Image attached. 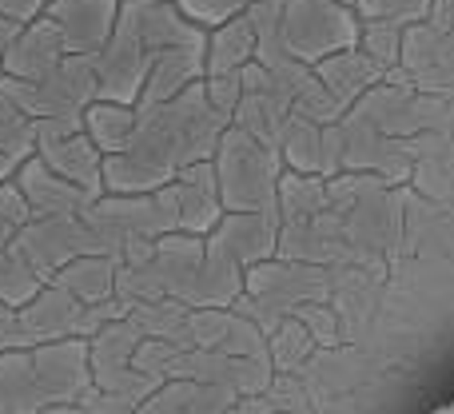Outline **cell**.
Masks as SVG:
<instances>
[{
    "instance_id": "6",
    "label": "cell",
    "mask_w": 454,
    "mask_h": 414,
    "mask_svg": "<svg viewBox=\"0 0 454 414\" xmlns=\"http://www.w3.org/2000/svg\"><path fill=\"white\" fill-rule=\"evenodd\" d=\"M16 247L24 251L40 279H52L68 259L88 255V251H104L100 235L88 227L84 215H44V219H28L16 235Z\"/></svg>"
},
{
    "instance_id": "22",
    "label": "cell",
    "mask_w": 454,
    "mask_h": 414,
    "mask_svg": "<svg viewBox=\"0 0 454 414\" xmlns=\"http://www.w3.org/2000/svg\"><path fill=\"white\" fill-rule=\"evenodd\" d=\"M359 20H387V24H423L431 12V0H355Z\"/></svg>"
},
{
    "instance_id": "4",
    "label": "cell",
    "mask_w": 454,
    "mask_h": 414,
    "mask_svg": "<svg viewBox=\"0 0 454 414\" xmlns=\"http://www.w3.org/2000/svg\"><path fill=\"white\" fill-rule=\"evenodd\" d=\"M160 211H164L172 231L188 235H207L223 219V199H220V180H215V164L200 160L176 172L172 184L156 191Z\"/></svg>"
},
{
    "instance_id": "30",
    "label": "cell",
    "mask_w": 454,
    "mask_h": 414,
    "mask_svg": "<svg viewBox=\"0 0 454 414\" xmlns=\"http://www.w3.org/2000/svg\"><path fill=\"white\" fill-rule=\"evenodd\" d=\"M339 4H355V0H339Z\"/></svg>"
},
{
    "instance_id": "31",
    "label": "cell",
    "mask_w": 454,
    "mask_h": 414,
    "mask_svg": "<svg viewBox=\"0 0 454 414\" xmlns=\"http://www.w3.org/2000/svg\"><path fill=\"white\" fill-rule=\"evenodd\" d=\"M44 8H48V0H44Z\"/></svg>"
},
{
    "instance_id": "27",
    "label": "cell",
    "mask_w": 454,
    "mask_h": 414,
    "mask_svg": "<svg viewBox=\"0 0 454 414\" xmlns=\"http://www.w3.org/2000/svg\"><path fill=\"white\" fill-rule=\"evenodd\" d=\"M434 16V28L439 32H454V0H431V12Z\"/></svg>"
},
{
    "instance_id": "15",
    "label": "cell",
    "mask_w": 454,
    "mask_h": 414,
    "mask_svg": "<svg viewBox=\"0 0 454 414\" xmlns=\"http://www.w3.org/2000/svg\"><path fill=\"white\" fill-rule=\"evenodd\" d=\"M200 80H204V48H168L152 60L136 108H156V104L172 100V96H180L184 88L200 84Z\"/></svg>"
},
{
    "instance_id": "3",
    "label": "cell",
    "mask_w": 454,
    "mask_h": 414,
    "mask_svg": "<svg viewBox=\"0 0 454 414\" xmlns=\"http://www.w3.org/2000/svg\"><path fill=\"white\" fill-rule=\"evenodd\" d=\"M20 104L32 112V120H84V108L100 100L92 56L68 52L48 76L40 80H12Z\"/></svg>"
},
{
    "instance_id": "5",
    "label": "cell",
    "mask_w": 454,
    "mask_h": 414,
    "mask_svg": "<svg viewBox=\"0 0 454 414\" xmlns=\"http://www.w3.org/2000/svg\"><path fill=\"white\" fill-rule=\"evenodd\" d=\"M36 156L96 199L104 196V152L84 132V120H36Z\"/></svg>"
},
{
    "instance_id": "20",
    "label": "cell",
    "mask_w": 454,
    "mask_h": 414,
    "mask_svg": "<svg viewBox=\"0 0 454 414\" xmlns=\"http://www.w3.org/2000/svg\"><path fill=\"white\" fill-rule=\"evenodd\" d=\"M40 287H44V279H40L36 267L24 259V251L16 247V243L0 247V303L24 307Z\"/></svg>"
},
{
    "instance_id": "24",
    "label": "cell",
    "mask_w": 454,
    "mask_h": 414,
    "mask_svg": "<svg viewBox=\"0 0 454 414\" xmlns=\"http://www.w3.org/2000/svg\"><path fill=\"white\" fill-rule=\"evenodd\" d=\"M176 4H180L196 24H204V28H215V24H223V20H231V16L255 8L259 0H176Z\"/></svg>"
},
{
    "instance_id": "17",
    "label": "cell",
    "mask_w": 454,
    "mask_h": 414,
    "mask_svg": "<svg viewBox=\"0 0 454 414\" xmlns=\"http://www.w3.org/2000/svg\"><path fill=\"white\" fill-rule=\"evenodd\" d=\"M136 128H140V108L136 104H120V100H92L84 108V132L92 136V144L104 156H116L132 144Z\"/></svg>"
},
{
    "instance_id": "19",
    "label": "cell",
    "mask_w": 454,
    "mask_h": 414,
    "mask_svg": "<svg viewBox=\"0 0 454 414\" xmlns=\"http://www.w3.org/2000/svg\"><path fill=\"white\" fill-rule=\"evenodd\" d=\"M327 184L323 176H307V172H287L279 176V215L287 223H307V219L323 215L327 207Z\"/></svg>"
},
{
    "instance_id": "13",
    "label": "cell",
    "mask_w": 454,
    "mask_h": 414,
    "mask_svg": "<svg viewBox=\"0 0 454 414\" xmlns=\"http://www.w3.org/2000/svg\"><path fill=\"white\" fill-rule=\"evenodd\" d=\"M383 64H375L367 52H363L359 44L355 48H343V52L327 56V60L315 64V76H319V84L327 88L331 96H335L343 108H351L355 100H363V96L371 92V88L379 84V76H383Z\"/></svg>"
},
{
    "instance_id": "7",
    "label": "cell",
    "mask_w": 454,
    "mask_h": 414,
    "mask_svg": "<svg viewBox=\"0 0 454 414\" xmlns=\"http://www.w3.org/2000/svg\"><path fill=\"white\" fill-rule=\"evenodd\" d=\"M152 60H156V52L144 48L132 32H124L116 24V32L108 36V44L92 52L100 96L104 100H120V104H140V92H144V80H148Z\"/></svg>"
},
{
    "instance_id": "12",
    "label": "cell",
    "mask_w": 454,
    "mask_h": 414,
    "mask_svg": "<svg viewBox=\"0 0 454 414\" xmlns=\"http://www.w3.org/2000/svg\"><path fill=\"white\" fill-rule=\"evenodd\" d=\"M68 56V44H64L60 28H56L48 16H36V20L20 24L4 52V72L0 76L8 80H40L56 68V64Z\"/></svg>"
},
{
    "instance_id": "25",
    "label": "cell",
    "mask_w": 454,
    "mask_h": 414,
    "mask_svg": "<svg viewBox=\"0 0 454 414\" xmlns=\"http://www.w3.org/2000/svg\"><path fill=\"white\" fill-rule=\"evenodd\" d=\"M204 92L212 100V108H220L227 120L235 116L243 100V72H220V76H204Z\"/></svg>"
},
{
    "instance_id": "29",
    "label": "cell",
    "mask_w": 454,
    "mask_h": 414,
    "mask_svg": "<svg viewBox=\"0 0 454 414\" xmlns=\"http://www.w3.org/2000/svg\"><path fill=\"white\" fill-rule=\"evenodd\" d=\"M439 414H454V402H450V407H442V410H439Z\"/></svg>"
},
{
    "instance_id": "26",
    "label": "cell",
    "mask_w": 454,
    "mask_h": 414,
    "mask_svg": "<svg viewBox=\"0 0 454 414\" xmlns=\"http://www.w3.org/2000/svg\"><path fill=\"white\" fill-rule=\"evenodd\" d=\"M0 16L12 24H28L44 16V0H0Z\"/></svg>"
},
{
    "instance_id": "16",
    "label": "cell",
    "mask_w": 454,
    "mask_h": 414,
    "mask_svg": "<svg viewBox=\"0 0 454 414\" xmlns=\"http://www.w3.org/2000/svg\"><path fill=\"white\" fill-rule=\"evenodd\" d=\"M259 56V32L247 12L231 16V20L207 28L204 44V76H220V72H243Z\"/></svg>"
},
{
    "instance_id": "18",
    "label": "cell",
    "mask_w": 454,
    "mask_h": 414,
    "mask_svg": "<svg viewBox=\"0 0 454 414\" xmlns=\"http://www.w3.org/2000/svg\"><path fill=\"white\" fill-rule=\"evenodd\" d=\"M0 152H8L16 160L36 156V120L20 104L8 76H0Z\"/></svg>"
},
{
    "instance_id": "11",
    "label": "cell",
    "mask_w": 454,
    "mask_h": 414,
    "mask_svg": "<svg viewBox=\"0 0 454 414\" xmlns=\"http://www.w3.org/2000/svg\"><path fill=\"white\" fill-rule=\"evenodd\" d=\"M16 188H20L24 204H28L32 219L44 215H84L88 207L96 204L92 191H84L80 184L64 180L60 172L44 164L40 156H28L20 168H16Z\"/></svg>"
},
{
    "instance_id": "28",
    "label": "cell",
    "mask_w": 454,
    "mask_h": 414,
    "mask_svg": "<svg viewBox=\"0 0 454 414\" xmlns=\"http://www.w3.org/2000/svg\"><path fill=\"white\" fill-rule=\"evenodd\" d=\"M24 160H16V156H8V152H0V184H8V180H16V168H20Z\"/></svg>"
},
{
    "instance_id": "8",
    "label": "cell",
    "mask_w": 454,
    "mask_h": 414,
    "mask_svg": "<svg viewBox=\"0 0 454 414\" xmlns=\"http://www.w3.org/2000/svg\"><path fill=\"white\" fill-rule=\"evenodd\" d=\"M279 156L291 164V172L307 176H335L343 168V140L339 124H315L307 116L291 112L279 132Z\"/></svg>"
},
{
    "instance_id": "9",
    "label": "cell",
    "mask_w": 454,
    "mask_h": 414,
    "mask_svg": "<svg viewBox=\"0 0 454 414\" xmlns=\"http://www.w3.org/2000/svg\"><path fill=\"white\" fill-rule=\"evenodd\" d=\"M120 4H124V0H48L44 16L60 28L68 52L92 56L96 48H104L108 36L116 32Z\"/></svg>"
},
{
    "instance_id": "23",
    "label": "cell",
    "mask_w": 454,
    "mask_h": 414,
    "mask_svg": "<svg viewBox=\"0 0 454 414\" xmlns=\"http://www.w3.org/2000/svg\"><path fill=\"white\" fill-rule=\"evenodd\" d=\"M32 219L28 204H24L20 188H16V180L0 184V247H8V243H16V235H20V227Z\"/></svg>"
},
{
    "instance_id": "10",
    "label": "cell",
    "mask_w": 454,
    "mask_h": 414,
    "mask_svg": "<svg viewBox=\"0 0 454 414\" xmlns=\"http://www.w3.org/2000/svg\"><path fill=\"white\" fill-rule=\"evenodd\" d=\"M275 227H279V215H275V211H223V219L207 231L204 243L212 255L243 267V263H251V259L271 255Z\"/></svg>"
},
{
    "instance_id": "1",
    "label": "cell",
    "mask_w": 454,
    "mask_h": 414,
    "mask_svg": "<svg viewBox=\"0 0 454 414\" xmlns=\"http://www.w3.org/2000/svg\"><path fill=\"white\" fill-rule=\"evenodd\" d=\"M223 211H275L279 215V148L231 124L212 156Z\"/></svg>"
},
{
    "instance_id": "21",
    "label": "cell",
    "mask_w": 454,
    "mask_h": 414,
    "mask_svg": "<svg viewBox=\"0 0 454 414\" xmlns=\"http://www.w3.org/2000/svg\"><path fill=\"white\" fill-rule=\"evenodd\" d=\"M403 24H387V20H363L359 32V48L383 68H395L403 60Z\"/></svg>"
},
{
    "instance_id": "2",
    "label": "cell",
    "mask_w": 454,
    "mask_h": 414,
    "mask_svg": "<svg viewBox=\"0 0 454 414\" xmlns=\"http://www.w3.org/2000/svg\"><path fill=\"white\" fill-rule=\"evenodd\" d=\"M359 32L363 20L355 12V4H339V0H283L275 40H279V48L287 56L315 68L327 56L359 44Z\"/></svg>"
},
{
    "instance_id": "14",
    "label": "cell",
    "mask_w": 454,
    "mask_h": 414,
    "mask_svg": "<svg viewBox=\"0 0 454 414\" xmlns=\"http://www.w3.org/2000/svg\"><path fill=\"white\" fill-rule=\"evenodd\" d=\"M120 263H124V259L112 255V251H88V255L68 259L48 283L64 287L72 299H80V303H108L112 291H116V279H120Z\"/></svg>"
}]
</instances>
